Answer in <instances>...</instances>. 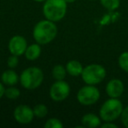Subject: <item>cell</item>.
I'll return each instance as SVG.
<instances>
[{
	"mask_svg": "<svg viewBox=\"0 0 128 128\" xmlns=\"http://www.w3.org/2000/svg\"><path fill=\"white\" fill-rule=\"evenodd\" d=\"M41 46L40 44H31L27 46V48L25 52V56L29 60H35L40 56Z\"/></svg>",
	"mask_w": 128,
	"mask_h": 128,
	"instance_id": "obj_14",
	"label": "cell"
},
{
	"mask_svg": "<svg viewBox=\"0 0 128 128\" xmlns=\"http://www.w3.org/2000/svg\"><path fill=\"white\" fill-rule=\"evenodd\" d=\"M81 76L86 84L96 85L104 80L106 70L100 64H90L84 68Z\"/></svg>",
	"mask_w": 128,
	"mask_h": 128,
	"instance_id": "obj_5",
	"label": "cell"
},
{
	"mask_svg": "<svg viewBox=\"0 0 128 128\" xmlns=\"http://www.w3.org/2000/svg\"><path fill=\"white\" fill-rule=\"evenodd\" d=\"M102 128H118V126L112 122H104L103 124H101Z\"/></svg>",
	"mask_w": 128,
	"mask_h": 128,
	"instance_id": "obj_23",
	"label": "cell"
},
{
	"mask_svg": "<svg viewBox=\"0 0 128 128\" xmlns=\"http://www.w3.org/2000/svg\"><path fill=\"white\" fill-rule=\"evenodd\" d=\"M1 81L6 86H14L20 81V76L13 70V68L6 70L1 76Z\"/></svg>",
	"mask_w": 128,
	"mask_h": 128,
	"instance_id": "obj_12",
	"label": "cell"
},
{
	"mask_svg": "<svg viewBox=\"0 0 128 128\" xmlns=\"http://www.w3.org/2000/svg\"><path fill=\"white\" fill-rule=\"evenodd\" d=\"M20 96V91L18 88L14 87V86H8L6 88V91H4V96L8 98V99H17L18 96Z\"/></svg>",
	"mask_w": 128,
	"mask_h": 128,
	"instance_id": "obj_18",
	"label": "cell"
},
{
	"mask_svg": "<svg viewBox=\"0 0 128 128\" xmlns=\"http://www.w3.org/2000/svg\"><path fill=\"white\" fill-rule=\"evenodd\" d=\"M44 74L38 67H29L22 71L20 77V84L26 90H35L42 84Z\"/></svg>",
	"mask_w": 128,
	"mask_h": 128,
	"instance_id": "obj_3",
	"label": "cell"
},
{
	"mask_svg": "<svg viewBox=\"0 0 128 128\" xmlns=\"http://www.w3.org/2000/svg\"><path fill=\"white\" fill-rule=\"evenodd\" d=\"M13 117H14L15 120L20 124H30L34 120V118L35 116H34L32 108H31L28 105L20 104L14 109Z\"/></svg>",
	"mask_w": 128,
	"mask_h": 128,
	"instance_id": "obj_8",
	"label": "cell"
},
{
	"mask_svg": "<svg viewBox=\"0 0 128 128\" xmlns=\"http://www.w3.org/2000/svg\"><path fill=\"white\" fill-rule=\"evenodd\" d=\"M76 98L82 105H92L99 100L100 91L95 85L86 84L78 90Z\"/></svg>",
	"mask_w": 128,
	"mask_h": 128,
	"instance_id": "obj_6",
	"label": "cell"
},
{
	"mask_svg": "<svg viewBox=\"0 0 128 128\" xmlns=\"http://www.w3.org/2000/svg\"><path fill=\"white\" fill-rule=\"evenodd\" d=\"M100 3L108 11H115L120 6V0H100Z\"/></svg>",
	"mask_w": 128,
	"mask_h": 128,
	"instance_id": "obj_17",
	"label": "cell"
},
{
	"mask_svg": "<svg viewBox=\"0 0 128 128\" xmlns=\"http://www.w3.org/2000/svg\"><path fill=\"white\" fill-rule=\"evenodd\" d=\"M122 124H124V127L128 128V105L123 109L122 114L120 116Z\"/></svg>",
	"mask_w": 128,
	"mask_h": 128,
	"instance_id": "obj_22",
	"label": "cell"
},
{
	"mask_svg": "<svg viewBox=\"0 0 128 128\" xmlns=\"http://www.w3.org/2000/svg\"><path fill=\"white\" fill-rule=\"evenodd\" d=\"M70 93V84L64 80L55 81L51 85L49 95L54 102H62L68 98Z\"/></svg>",
	"mask_w": 128,
	"mask_h": 128,
	"instance_id": "obj_7",
	"label": "cell"
},
{
	"mask_svg": "<svg viewBox=\"0 0 128 128\" xmlns=\"http://www.w3.org/2000/svg\"><path fill=\"white\" fill-rule=\"evenodd\" d=\"M67 74L68 73H67L66 68L60 65V64L55 65L52 70V76H53L54 79H55V81L64 80Z\"/></svg>",
	"mask_w": 128,
	"mask_h": 128,
	"instance_id": "obj_15",
	"label": "cell"
},
{
	"mask_svg": "<svg viewBox=\"0 0 128 128\" xmlns=\"http://www.w3.org/2000/svg\"><path fill=\"white\" fill-rule=\"evenodd\" d=\"M123 109V104L118 98H110L102 104L99 116L104 122H113L121 116Z\"/></svg>",
	"mask_w": 128,
	"mask_h": 128,
	"instance_id": "obj_4",
	"label": "cell"
},
{
	"mask_svg": "<svg viewBox=\"0 0 128 128\" xmlns=\"http://www.w3.org/2000/svg\"><path fill=\"white\" fill-rule=\"evenodd\" d=\"M18 56L14 54H11V56L7 59V65L10 68H15L18 64Z\"/></svg>",
	"mask_w": 128,
	"mask_h": 128,
	"instance_id": "obj_21",
	"label": "cell"
},
{
	"mask_svg": "<svg viewBox=\"0 0 128 128\" xmlns=\"http://www.w3.org/2000/svg\"><path fill=\"white\" fill-rule=\"evenodd\" d=\"M8 48L11 54L20 56L25 54V52L27 48V41L23 36L15 35L11 38L8 44Z\"/></svg>",
	"mask_w": 128,
	"mask_h": 128,
	"instance_id": "obj_9",
	"label": "cell"
},
{
	"mask_svg": "<svg viewBox=\"0 0 128 128\" xmlns=\"http://www.w3.org/2000/svg\"><path fill=\"white\" fill-rule=\"evenodd\" d=\"M67 6L65 0H46L43 4V14L46 20L58 22L66 15Z\"/></svg>",
	"mask_w": 128,
	"mask_h": 128,
	"instance_id": "obj_2",
	"label": "cell"
},
{
	"mask_svg": "<svg viewBox=\"0 0 128 128\" xmlns=\"http://www.w3.org/2000/svg\"><path fill=\"white\" fill-rule=\"evenodd\" d=\"M34 1H35V2H39V3H40V2H45L46 0H34Z\"/></svg>",
	"mask_w": 128,
	"mask_h": 128,
	"instance_id": "obj_26",
	"label": "cell"
},
{
	"mask_svg": "<svg viewBox=\"0 0 128 128\" xmlns=\"http://www.w3.org/2000/svg\"><path fill=\"white\" fill-rule=\"evenodd\" d=\"M45 128H62L63 127V124L62 121L58 118H51L48 119L44 124Z\"/></svg>",
	"mask_w": 128,
	"mask_h": 128,
	"instance_id": "obj_20",
	"label": "cell"
},
{
	"mask_svg": "<svg viewBox=\"0 0 128 128\" xmlns=\"http://www.w3.org/2000/svg\"><path fill=\"white\" fill-rule=\"evenodd\" d=\"M66 1L67 4H72V3H74L76 1V0H65Z\"/></svg>",
	"mask_w": 128,
	"mask_h": 128,
	"instance_id": "obj_25",
	"label": "cell"
},
{
	"mask_svg": "<svg viewBox=\"0 0 128 128\" xmlns=\"http://www.w3.org/2000/svg\"><path fill=\"white\" fill-rule=\"evenodd\" d=\"M67 73L71 76H79L82 75V72L84 70L82 63L76 60H71L67 62L66 64Z\"/></svg>",
	"mask_w": 128,
	"mask_h": 128,
	"instance_id": "obj_13",
	"label": "cell"
},
{
	"mask_svg": "<svg viewBox=\"0 0 128 128\" xmlns=\"http://www.w3.org/2000/svg\"><path fill=\"white\" fill-rule=\"evenodd\" d=\"M34 116L39 118H45L48 113V109L46 107V105L43 104H36L34 107Z\"/></svg>",
	"mask_w": 128,
	"mask_h": 128,
	"instance_id": "obj_16",
	"label": "cell"
},
{
	"mask_svg": "<svg viewBox=\"0 0 128 128\" xmlns=\"http://www.w3.org/2000/svg\"><path fill=\"white\" fill-rule=\"evenodd\" d=\"M57 26L55 22L44 20L39 21L34 27L32 36L36 43L40 45H46L52 42L57 35Z\"/></svg>",
	"mask_w": 128,
	"mask_h": 128,
	"instance_id": "obj_1",
	"label": "cell"
},
{
	"mask_svg": "<svg viewBox=\"0 0 128 128\" xmlns=\"http://www.w3.org/2000/svg\"><path fill=\"white\" fill-rule=\"evenodd\" d=\"M4 91H6V87L3 82H0V98H2L4 96Z\"/></svg>",
	"mask_w": 128,
	"mask_h": 128,
	"instance_id": "obj_24",
	"label": "cell"
},
{
	"mask_svg": "<svg viewBox=\"0 0 128 128\" xmlns=\"http://www.w3.org/2000/svg\"><path fill=\"white\" fill-rule=\"evenodd\" d=\"M118 66L122 70L128 73V51L122 53L118 57Z\"/></svg>",
	"mask_w": 128,
	"mask_h": 128,
	"instance_id": "obj_19",
	"label": "cell"
},
{
	"mask_svg": "<svg viewBox=\"0 0 128 128\" xmlns=\"http://www.w3.org/2000/svg\"><path fill=\"white\" fill-rule=\"evenodd\" d=\"M101 118L94 113H87L84 115L81 119L82 126L87 128H96L101 126Z\"/></svg>",
	"mask_w": 128,
	"mask_h": 128,
	"instance_id": "obj_11",
	"label": "cell"
},
{
	"mask_svg": "<svg viewBox=\"0 0 128 128\" xmlns=\"http://www.w3.org/2000/svg\"><path fill=\"white\" fill-rule=\"evenodd\" d=\"M124 86L121 80L117 78L112 79L106 84L105 91L107 95L112 98H118L124 93Z\"/></svg>",
	"mask_w": 128,
	"mask_h": 128,
	"instance_id": "obj_10",
	"label": "cell"
}]
</instances>
